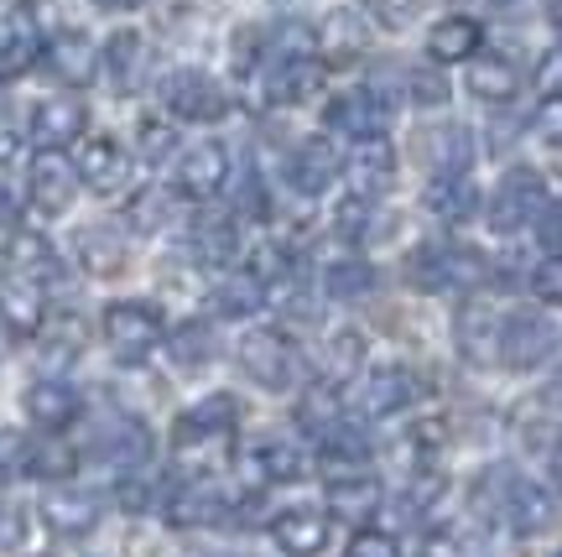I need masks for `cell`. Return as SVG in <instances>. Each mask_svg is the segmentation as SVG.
<instances>
[{
  "label": "cell",
  "mask_w": 562,
  "mask_h": 557,
  "mask_svg": "<svg viewBox=\"0 0 562 557\" xmlns=\"http://www.w3.org/2000/svg\"><path fill=\"white\" fill-rule=\"evenodd\" d=\"M484 511L501 521L510 537H537L558 521V500L547 495L537 479L516 475V469H495L484 479Z\"/></svg>",
  "instance_id": "6da1fadb"
},
{
  "label": "cell",
  "mask_w": 562,
  "mask_h": 557,
  "mask_svg": "<svg viewBox=\"0 0 562 557\" xmlns=\"http://www.w3.org/2000/svg\"><path fill=\"white\" fill-rule=\"evenodd\" d=\"M235 397H209L199 406H188L172 427V448L182 464H220L235 448Z\"/></svg>",
  "instance_id": "7a4b0ae2"
},
{
  "label": "cell",
  "mask_w": 562,
  "mask_h": 557,
  "mask_svg": "<svg viewBox=\"0 0 562 557\" xmlns=\"http://www.w3.org/2000/svg\"><path fill=\"white\" fill-rule=\"evenodd\" d=\"M100 334L121 359H146L157 344H167V319L151 302H110L100 319Z\"/></svg>",
  "instance_id": "3957f363"
},
{
  "label": "cell",
  "mask_w": 562,
  "mask_h": 557,
  "mask_svg": "<svg viewBox=\"0 0 562 557\" xmlns=\"http://www.w3.org/2000/svg\"><path fill=\"white\" fill-rule=\"evenodd\" d=\"M240 365L245 376L256 380V386H266V391H292L302 380V355L297 344L286 334H277V328H256V334L240 338Z\"/></svg>",
  "instance_id": "277c9868"
},
{
  "label": "cell",
  "mask_w": 562,
  "mask_h": 557,
  "mask_svg": "<svg viewBox=\"0 0 562 557\" xmlns=\"http://www.w3.org/2000/svg\"><path fill=\"white\" fill-rule=\"evenodd\" d=\"M406 277L422 292H469L484 277V260L474 250H463V245H422L412 266H406Z\"/></svg>",
  "instance_id": "5b68a950"
},
{
  "label": "cell",
  "mask_w": 562,
  "mask_h": 557,
  "mask_svg": "<svg viewBox=\"0 0 562 557\" xmlns=\"http://www.w3.org/2000/svg\"><path fill=\"white\" fill-rule=\"evenodd\" d=\"M161 104H167L172 120H188V125H214V120L229 115L224 83L209 79L203 68H178L172 79L161 83Z\"/></svg>",
  "instance_id": "8992f818"
},
{
  "label": "cell",
  "mask_w": 562,
  "mask_h": 557,
  "mask_svg": "<svg viewBox=\"0 0 562 557\" xmlns=\"http://www.w3.org/2000/svg\"><path fill=\"white\" fill-rule=\"evenodd\" d=\"M323 125L349 141L385 136V125H391V94L381 89V79L364 83V89H349V94H334L328 110H323Z\"/></svg>",
  "instance_id": "52a82bcc"
},
{
  "label": "cell",
  "mask_w": 562,
  "mask_h": 557,
  "mask_svg": "<svg viewBox=\"0 0 562 557\" xmlns=\"http://www.w3.org/2000/svg\"><path fill=\"white\" fill-rule=\"evenodd\" d=\"M542 209H547L542 172L516 167V172H505L501 188H495V199H490V230H495V235H516V230H521V224H531Z\"/></svg>",
  "instance_id": "ba28073f"
},
{
  "label": "cell",
  "mask_w": 562,
  "mask_h": 557,
  "mask_svg": "<svg viewBox=\"0 0 562 557\" xmlns=\"http://www.w3.org/2000/svg\"><path fill=\"white\" fill-rule=\"evenodd\" d=\"M79 167L63 157V152H37V161H32V172H26V193H32V209H37L42 220H58V214H68L74 209V199H79Z\"/></svg>",
  "instance_id": "9c48e42d"
},
{
  "label": "cell",
  "mask_w": 562,
  "mask_h": 557,
  "mask_svg": "<svg viewBox=\"0 0 562 557\" xmlns=\"http://www.w3.org/2000/svg\"><path fill=\"white\" fill-rule=\"evenodd\" d=\"M552 349H558V328H552V319L531 313V308L501 319V359L510 365V370H537Z\"/></svg>",
  "instance_id": "30bf717a"
},
{
  "label": "cell",
  "mask_w": 562,
  "mask_h": 557,
  "mask_svg": "<svg viewBox=\"0 0 562 557\" xmlns=\"http://www.w3.org/2000/svg\"><path fill=\"white\" fill-rule=\"evenodd\" d=\"M74 167H79L83 188H89V193H104V199L125 193V182H131V172H136V167H131V152H125L115 136H83Z\"/></svg>",
  "instance_id": "8fae6325"
},
{
  "label": "cell",
  "mask_w": 562,
  "mask_h": 557,
  "mask_svg": "<svg viewBox=\"0 0 562 557\" xmlns=\"http://www.w3.org/2000/svg\"><path fill=\"white\" fill-rule=\"evenodd\" d=\"M42 21L37 11L21 0V5H11L5 16H0V83L5 79H21L32 63L42 58Z\"/></svg>",
  "instance_id": "7c38bea8"
},
{
  "label": "cell",
  "mask_w": 562,
  "mask_h": 557,
  "mask_svg": "<svg viewBox=\"0 0 562 557\" xmlns=\"http://www.w3.org/2000/svg\"><path fill=\"white\" fill-rule=\"evenodd\" d=\"M167 521L182 526V532H199V526H220L229 511H235V500L224 484L214 479H199V484H182V490H167Z\"/></svg>",
  "instance_id": "4fadbf2b"
},
{
  "label": "cell",
  "mask_w": 562,
  "mask_h": 557,
  "mask_svg": "<svg viewBox=\"0 0 562 557\" xmlns=\"http://www.w3.org/2000/svg\"><path fill=\"white\" fill-rule=\"evenodd\" d=\"M344 178H349V193L355 199H381L385 188L396 182V152H391V141L385 136H364L355 141V152L344 161Z\"/></svg>",
  "instance_id": "5bb4252c"
},
{
  "label": "cell",
  "mask_w": 562,
  "mask_h": 557,
  "mask_svg": "<svg viewBox=\"0 0 562 557\" xmlns=\"http://www.w3.org/2000/svg\"><path fill=\"white\" fill-rule=\"evenodd\" d=\"M339 172H344V157L334 152V141L328 136L302 141V146H292V157H286V182H292V193H302V199L328 193Z\"/></svg>",
  "instance_id": "9a60e30c"
},
{
  "label": "cell",
  "mask_w": 562,
  "mask_h": 557,
  "mask_svg": "<svg viewBox=\"0 0 562 557\" xmlns=\"http://www.w3.org/2000/svg\"><path fill=\"white\" fill-rule=\"evenodd\" d=\"M83 125H89V110H83V100H74V94H53V100H42L37 110H32V141H37V152L79 146Z\"/></svg>",
  "instance_id": "2e32d148"
},
{
  "label": "cell",
  "mask_w": 562,
  "mask_h": 557,
  "mask_svg": "<svg viewBox=\"0 0 562 557\" xmlns=\"http://www.w3.org/2000/svg\"><path fill=\"white\" fill-rule=\"evenodd\" d=\"M100 74L110 79V89H121V94H136L146 74H151V42L140 37V32H115V37L100 47Z\"/></svg>",
  "instance_id": "e0dca14e"
},
{
  "label": "cell",
  "mask_w": 562,
  "mask_h": 557,
  "mask_svg": "<svg viewBox=\"0 0 562 557\" xmlns=\"http://www.w3.org/2000/svg\"><path fill=\"white\" fill-rule=\"evenodd\" d=\"M318 83H323V63L313 53H286V58L266 63L261 94H266V104H302Z\"/></svg>",
  "instance_id": "ac0fdd59"
},
{
  "label": "cell",
  "mask_w": 562,
  "mask_h": 557,
  "mask_svg": "<svg viewBox=\"0 0 562 557\" xmlns=\"http://www.w3.org/2000/svg\"><path fill=\"white\" fill-rule=\"evenodd\" d=\"M229 182V152L220 141H199L178 157V193L182 199H214Z\"/></svg>",
  "instance_id": "d6986e66"
},
{
  "label": "cell",
  "mask_w": 562,
  "mask_h": 557,
  "mask_svg": "<svg viewBox=\"0 0 562 557\" xmlns=\"http://www.w3.org/2000/svg\"><path fill=\"white\" fill-rule=\"evenodd\" d=\"M79 391L68 386V380H53V376H42L32 380L26 391H21V412L37 422L42 433H63V427H74L79 422Z\"/></svg>",
  "instance_id": "ffe728a7"
},
{
  "label": "cell",
  "mask_w": 562,
  "mask_h": 557,
  "mask_svg": "<svg viewBox=\"0 0 562 557\" xmlns=\"http://www.w3.org/2000/svg\"><path fill=\"white\" fill-rule=\"evenodd\" d=\"M42 323H47V292H42V281H26V277L0 281V328L16 338H32V334H42Z\"/></svg>",
  "instance_id": "44dd1931"
},
{
  "label": "cell",
  "mask_w": 562,
  "mask_h": 557,
  "mask_svg": "<svg viewBox=\"0 0 562 557\" xmlns=\"http://www.w3.org/2000/svg\"><path fill=\"white\" fill-rule=\"evenodd\" d=\"M0 260H5V277H26V281H58L63 277V260H58V250H53V239L37 235V230H11Z\"/></svg>",
  "instance_id": "7402d4cb"
},
{
  "label": "cell",
  "mask_w": 562,
  "mask_h": 557,
  "mask_svg": "<svg viewBox=\"0 0 562 557\" xmlns=\"http://www.w3.org/2000/svg\"><path fill=\"white\" fill-rule=\"evenodd\" d=\"M100 500L89 495V490H47L37 505V516L47 532H58V537H83V532H94L100 526Z\"/></svg>",
  "instance_id": "603a6c76"
},
{
  "label": "cell",
  "mask_w": 562,
  "mask_h": 557,
  "mask_svg": "<svg viewBox=\"0 0 562 557\" xmlns=\"http://www.w3.org/2000/svg\"><path fill=\"white\" fill-rule=\"evenodd\" d=\"M94 458L110 469H140L151 458V433L140 417H110L94 438Z\"/></svg>",
  "instance_id": "cb8c5ba5"
},
{
  "label": "cell",
  "mask_w": 562,
  "mask_h": 557,
  "mask_svg": "<svg viewBox=\"0 0 562 557\" xmlns=\"http://www.w3.org/2000/svg\"><path fill=\"white\" fill-rule=\"evenodd\" d=\"M42 68L58 83H89L100 74V53L83 32H58V37L42 42Z\"/></svg>",
  "instance_id": "d4e9b609"
},
{
  "label": "cell",
  "mask_w": 562,
  "mask_h": 557,
  "mask_svg": "<svg viewBox=\"0 0 562 557\" xmlns=\"http://www.w3.org/2000/svg\"><path fill=\"white\" fill-rule=\"evenodd\" d=\"M417 401V376L406 365H381L364 376V391H360V406L370 417H396Z\"/></svg>",
  "instance_id": "484cf974"
},
{
  "label": "cell",
  "mask_w": 562,
  "mask_h": 557,
  "mask_svg": "<svg viewBox=\"0 0 562 557\" xmlns=\"http://www.w3.org/2000/svg\"><path fill=\"white\" fill-rule=\"evenodd\" d=\"M422 203H427V214H438L442 224H463V220H474V209H480V188H474L469 172H438V178L427 182Z\"/></svg>",
  "instance_id": "4316f807"
},
{
  "label": "cell",
  "mask_w": 562,
  "mask_h": 557,
  "mask_svg": "<svg viewBox=\"0 0 562 557\" xmlns=\"http://www.w3.org/2000/svg\"><path fill=\"white\" fill-rule=\"evenodd\" d=\"M271 542L286 557H318L328 547V516L323 511H286L271 521Z\"/></svg>",
  "instance_id": "83f0119b"
},
{
  "label": "cell",
  "mask_w": 562,
  "mask_h": 557,
  "mask_svg": "<svg viewBox=\"0 0 562 557\" xmlns=\"http://www.w3.org/2000/svg\"><path fill=\"white\" fill-rule=\"evenodd\" d=\"M469 94L484 104H505L521 94V74H516V63L501 58V53H474L469 58Z\"/></svg>",
  "instance_id": "f1b7e54d"
},
{
  "label": "cell",
  "mask_w": 562,
  "mask_h": 557,
  "mask_svg": "<svg viewBox=\"0 0 562 557\" xmlns=\"http://www.w3.org/2000/svg\"><path fill=\"white\" fill-rule=\"evenodd\" d=\"M480 42H484V26L474 16H442L427 32V53H432V63H469L480 53Z\"/></svg>",
  "instance_id": "f546056e"
},
{
  "label": "cell",
  "mask_w": 562,
  "mask_h": 557,
  "mask_svg": "<svg viewBox=\"0 0 562 557\" xmlns=\"http://www.w3.org/2000/svg\"><path fill=\"white\" fill-rule=\"evenodd\" d=\"M459 349H463V359H474V365L501 359V319H495L484 302H469L459 313Z\"/></svg>",
  "instance_id": "4dcf8cb0"
},
{
  "label": "cell",
  "mask_w": 562,
  "mask_h": 557,
  "mask_svg": "<svg viewBox=\"0 0 562 557\" xmlns=\"http://www.w3.org/2000/svg\"><path fill=\"white\" fill-rule=\"evenodd\" d=\"M79 260L94 277H115L125 266V235L110 224H89V230H79Z\"/></svg>",
  "instance_id": "1f68e13d"
},
{
  "label": "cell",
  "mask_w": 562,
  "mask_h": 557,
  "mask_svg": "<svg viewBox=\"0 0 562 557\" xmlns=\"http://www.w3.org/2000/svg\"><path fill=\"white\" fill-rule=\"evenodd\" d=\"M364 438L349 427V417H339L328 433H318V458L328 464V475L339 479V475H355V469H364Z\"/></svg>",
  "instance_id": "d6a6232c"
},
{
  "label": "cell",
  "mask_w": 562,
  "mask_h": 557,
  "mask_svg": "<svg viewBox=\"0 0 562 557\" xmlns=\"http://www.w3.org/2000/svg\"><path fill=\"white\" fill-rule=\"evenodd\" d=\"M328 500H334V511L339 516H370V511H381V479L364 475V469H355V475H339L334 484H328Z\"/></svg>",
  "instance_id": "836d02e7"
},
{
  "label": "cell",
  "mask_w": 562,
  "mask_h": 557,
  "mask_svg": "<svg viewBox=\"0 0 562 557\" xmlns=\"http://www.w3.org/2000/svg\"><path fill=\"white\" fill-rule=\"evenodd\" d=\"M250 469L256 479H271V484H286V479H302L307 475V454H302L292 438H271L250 454Z\"/></svg>",
  "instance_id": "e575fe53"
},
{
  "label": "cell",
  "mask_w": 562,
  "mask_h": 557,
  "mask_svg": "<svg viewBox=\"0 0 562 557\" xmlns=\"http://www.w3.org/2000/svg\"><path fill=\"white\" fill-rule=\"evenodd\" d=\"M323 292H328V298H339V302L370 298V292H375V266H370V260H360V256L334 260V266L323 271Z\"/></svg>",
  "instance_id": "d590c367"
},
{
  "label": "cell",
  "mask_w": 562,
  "mask_h": 557,
  "mask_svg": "<svg viewBox=\"0 0 562 557\" xmlns=\"http://www.w3.org/2000/svg\"><path fill=\"white\" fill-rule=\"evenodd\" d=\"M235 250H240V235H235V220H199L193 224V256L203 260V266H224V260H235Z\"/></svg>",
  "instance_id": "8d00e7d4"
},
{
  "label": "cell",
  "mask_w": 562,
  "mask_h": 557,
  "mask_svg": "<svg viewBox=\"0 0 562 557\" xmlns=\"http://www.w3.org/2000/svg\"><path fill=\"white\" fill-rule=\"evenodd\" d=\"M266 298H271V292H266V281L256 277V271H240V277H229L220 287V313L224 319H250V313H261L266 308Z\"/></svg>",
  "instance_id": "74e56055"
},
{
  "label": "cell",
  "mask_w": 562,
  "mask_h": 557,
  "mask_svg": "<svg viewBox=\"0 0 562 557\" xmlns=\"http://www.w3.org/2000/svg\"><path fill=\"white\" fill-rule=\"evenodd\" d=\"M125 214H131V224H136L140 235H157V230H167L172 214H178V193H167V188H140Z\"/></svg>",
  "instance_id": "f35d334b"
},
{
  "label": "cell",
  "mask_w": 562,
  "mask_h": 557,
  "mask_svg": "<svg viewBox=\"0 0 562 557\" xmlns=\"http://www.w3.org/2000/svg\"><path fill=\"white\" fill-rule=\"evenodd\" d=\"M167 349H172V359H178L182 370L209 365V359H214V328H209L203 319L182 323V328H172V334H167Z\"/></svg>",
  "instance_id": "ab89813d"
},
{
  "label": "cell",
  "mask_w": 562,
  "mask_h": 557,
  "mask_svg": "<svg viewBox=\"0 0 562 557\" xmlns=\"http://www.w3.org/2000/svg\"><path fill=\"white\" fill-rule=\"evenodd\" d=\"M318 37L334 58H355V53H364V37H370V32H364V21L355 16V11H334V16L323 21Z\"/></svg>",
  "instance_id": "60d3db41"
},
{
  "label": "cell",
  "mask_w": 562,
  "mask_h": 557,
  "mask_svg": "<svg viewBox=\"0 0 562 557\" xmlns=\"http://www.w3.org/2000/svg\"><path fill=\"white\" fill-rule=\"evenodd\" d=\"M297 417H302V427H307L313 438H318V433H328V427L339 422V386H334V380H318V386L302 397Z\"/></svg>",
  "instance_id": "b9f144b4"
},
{
  "label": "cell",
  "mask_w": 562,
  "mask_h": 557,
  "mask_svg": "<svg viewBox=\"0 0 562 557\" xmlns=\"http://www.w3.org/2000/svg\"><path fill=\"white\" fill-rule=\"evenodd\" d=\"M74 469H79V454H74L68 443H58V438L32 443V448H26V475H37V479H68Z\"/></svg>",
  "instance_id": "7bdbcfd3"
},
{
  "label": "cell",
  "mask_w": 562,
  "mask_h": 557,
  "mask_svg": "<svg viewBox=\"0 0 562 557\" xmlns=\"http://www.w3.org/2000/svg\"><path fill=\"white\" fill-rule=\"evenodd\" d=\"M432 161H438L442 172H463L474 161V136L463 125H442L438 136H432Z\"/></svg>",
  "instance_id": "ee69618b"
},
{
  "label": "cell",
  "mask_w": 562,
  "mask_h": 557,
  "mask_svg": "<svg viewBox=\"0 0 562 557\" xmlns=\"http://www.w3.org/2000/svg\"><path fill=\"white\" fill-rule=\"evenodd\" d=\"M364 359V344L355 334H334V344H328V355H323V380H334L339 386L355 365Z\"/></svg>",
  "instance_id": "f6af8a7d"
},
{
  "label": "cell",
  "mask_w": 562,
  "mask_h": 557,
  "mask_svg": "<svg viewBox=\"0 0 562 557\" xmlns=\"http://www.w3.org/2000/svg\"><path fill=\"white\" fill-rule=\"evenodd\" d=\"M178 152V131L167 120H140V157L146 161H161Z\"/></svg>",
  "instance_id": "bcb514c9"
},
{
  "label": "cell",
  "mask_w": 562,
  "mask_h": 557,
  "mask_svg": "<svg viewBox=\"0 0 562 557\" xmlns=\"http://www.w3.org/2000/svg\"><path fill=\"white\" fill-rule=\"evenodd\" d=\"M406 83H412V100H417L422 110L448 104V79H442V74H432V68H412V74H406Z\"/></svg>",
  "instance_id": "7dc6e473"
},
{
  "label": "cell",
  "mask_w": 562,
  "mask_h": 557,
  "mask_svg": "<svg viewBox=\"0 0 562 557\" xmlns=\"http://www.w3.org/2000/svg\"><path fill=\"white\" fill-rule=\"evenodd\" d=\"M344 557H402V542L391 537V532H360Z\"/></svg>",
  "instance_id": "c3c4849f"
},
{
  "label": "cell",
  "mask_w": 562,
  "mask_h": 557,
  "mask_svg": "<svg viewBox=\"0 0 562 557\" xmlns=\"http://www.w3.org/2000/svg\"><path fill=\"white\" fill-rule=\"evenodd\" d=\"M531 224H537V239H542L547 256H562V203L547 199V209H542V214H537Z\"/></svg>",
  "instance_id": "681fc988"
},
{
  "label": "cell",
  "mask_w": 562,
  "mask_h": 557,
  "mask_svg": "<svg viewBox=\"0 0 562 557\" xmlns=\"http://www.w3.org/2000/svg\"><path fill=\"white\" fill-rule=\"evenodd\" d=\"M261 58H266V32L240 26V32H235V68H240V74H250Z\"/></svg>",
  "instance_id": "f907efd6"
},
{
  "label": "cell",
  "mask_w": 562,
  "mask_h": 557,
  "mask_svg": "<svg viewBox=\"0 0 562 557\" xmlns=\"http://www.w3.org/2000/svg\"><path fill=\"white\" fill-rule=\"evenodd\" d=\"M26 448H32V443H21L16 433H0V479L26 475Z\"/></svg>",
  "instance_id": "816d5d0a"
},
{
  "label": "cell",
  "mask_w": 562,
  "mask_h": 557,
  "mask_svg": "<svg viewBox=\"0 0 562 557\" xmlns=\"http://www.w3.org/2000/svg\"><path fill=\"white\" fill-rule=\"evenodd\" d=\"M531 292L542 302H562V256H547V266L531 277Z\"/></svg>",
  "instance_id": "f5cc1de1"
},
{
  "label": "cell",
  "mask_w": 562,
  "mask_h": 557,
  "mask_svg": "<svg viewBox=\"0 0 562 557\" xmlns=\"http://www.w3.org/2000/svg\"><path fill=\"white\" fill-rule=\"evenodd\" d=\"M339 230L349 239H360L364 230H370V199H344V209H339Z\"/></svg>",
  "instance_id": "db71d44e"
},
{
  "label": "cell",
  "mask_w": 562,
  "mask_h": 557,
  "mask_svg": "<svg viewBox=\"0 0 562 557\" xmlns=\"http://www.w3.org/2000/svg\"><path fill=\"white\" fill-rule=\"evenodd\" d=\"M537 131H542L552 146H562V94H552V100L537 110Z\"/></svg>",
  "instance_id": "11a10c76"
},
{
  "label": "cell",
  "mask_w": 562,
  "mask_h": 557,
  "mask_svg": "<svg viewBox=\"0 0 562 557\" xmlns=\"http://www.w3.org/2000/svg\"><path fill=\"white\" fill-rule=\"evenodd\" d=\"M375 11H381V21L402 26V21H412L422 11V0H375Z\"/></svg>",
  "instance_id": "9f6ffc18"
},
{
  "label": "cell",
  "mask_w": 562,
  "mask_h": 557,
  "mask_svg": "<svg viewBox=\"0 0 562 557\" xmlns=\"http://www.w3.org/2000/svg\"><path fill=\"white\" fill-rule=\"evenodd\" d=\"M16 547H21V516L5 505L0 511V553H16Z\"/></svg>",
  "instance_id": "6f0895ef"
},
{
  "label": "cell",
  "mask_w": 562,
  "mask_h": 557,
  "mask_svg": "<svg viewBox=\"0 0 562 557\" xmlns=\"http://www.w3.org/2000/svg\"><path fill=\"white\" fill-rule=\"evenodd\" d=\"M542 83H547V89H552V94H562V47H558V53H552V58L542 63Z\"/></svg>",
  "instance_id": "680465c9"
},
{
  "label": "cell",
  "mask_w": 562,
  "mask_h": 557,
  "mask_svg": "<svg viewBox=\"0 0 562 557\" xmlns=\"http://www.w3.org/2000/svg\"><path fill=\"white\" fill-rule=\"evenodd\" d=\"M547 475H552V484L562 490V443L552 448V454H547Z\"/></svg>",
  "instance_id": "91938a15"
},
{
  "label": "cell",
  "mask_w": 562,
  "mask_h": 557,
  "mask_svg": "<svg viewBox=\"0 0 562 557\" xmlns=\"http://www.w3.org/2000/svg\"><path fill=\"white\" fill-rule=\"evenodd\" d=\"M100 11H136V5H146V0H94Z\"/></svg>",
  "instance_id": "94428289"
},
{
  "label": "cell",
  "mask_w": 562,
  "mask_h": 557,
  "mask_svg": "<svg viewBox=\"0 0 562 557\" xmlns=\"http://www.w3.org/2000/svg\"><path fill=\"white\" fill-rule=\"evenodd\" d=\"M11 220V193H5V188H0V224Z\"/></svg>",
  "instance_id": "6125c7cd"
},
{
  "label": "cell",
  "mask_w": 562,
  "mask_h": 557,
  "mask_svg": "<svg viewBox=\"0 0 562 557\" xmlns=\"http://www.w3.org/2000/svg\"><path fill=\"white\" fill-rule=\"evenodd\" d=\"M552 21H562V0H552Z\"/></svg>",
  "instance_id": "be15d7a7"
},
{
  "label": "cell",
  "mask_w": 562,
  "mask_h": 557,
  "mask_svg": "<svg viewBox=\"0 0 562 557\" xmlns=\"http://www.w3.org/2000/svg\"><path fill=\"white\" fill-rule=\"evenodd\" d=\"M495 5H501V11H510V5H521V0H495Z\"/></svg>",
  "instance_id": "e7e4bbea"
},
{
  "label": "cell",
  "mask_w": 562,
  "mask_h": 557,
  "mask_svg": "<svg viewBox=\"0 0 562 557\" xmlns=\"http://www.w3.org/2000/svg\"><path fill=\"white\" fill-rule=\"evenodd\" d=\"M0 359H5V328H0Z\"/></svg>",
  "instance_id": "03108f58"
},
{
  "label": "cell",
  "mask_w": 562,
  "mask_h": 557,
  "mask_svg": "<svg viewBox=\"0 0 562 557\" xmlns=\"http://www.w3.org/2000/svg\"><path fill=\"white\" fill-rule=\"evenodd\" d=\"M558 557H562V553H558Z\"/></svg>",
  "instance_id": "003e7915"
}]
</instances>
